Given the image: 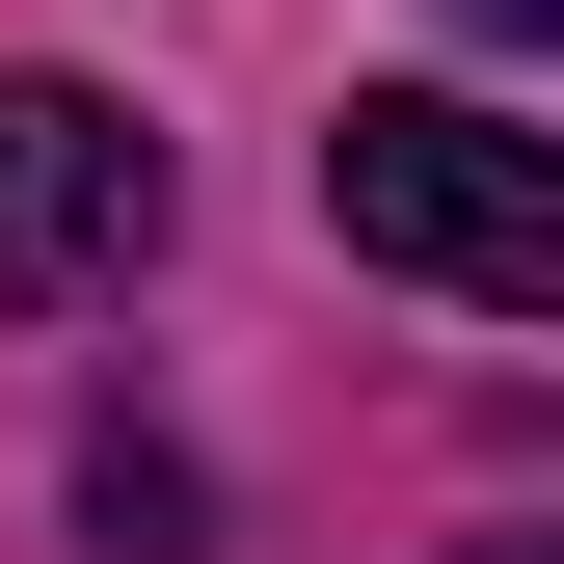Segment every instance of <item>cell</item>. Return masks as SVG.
I'll list each match as a JSON object with an SVG mask.
<instances>
[{"mask_svg":"<svg viewBox=\"0 0 564 564\" xmlns=\"http://www.w3.org/2000/svg\"><path fill=\"white\" fill-rule=\"evenodd\" d=\"M323 242L349 269H403V296H484V323H564V162L511 108H457V82H377L323 134Z\"/></svg>","mask_w":564,"mask_h":564,"instance_id":"obj_1","label":"cell"},{"mask_svg":"<svg viewBox=\"0 0 564 564\" xmlns=\"http://www.w3.org/2000/svg\"><path fill=\"white\" fill-rule=\"evenodd\" d=\"M162 269V134L108 82H0V296H108Z\"/></svg>","mask_w":564,"mask_h":564,"instance_id":"obj_2","label":"cell"},{"mask_svg":"<svg viewBox=\"0 0 564 564\" xmlns=\"http://www.w3.org/2000/svg\"><path fill=\"white\" fill-rule=\"evenodd\" d=\"M484 564H538V538H484Z\"/></svg>","mask_w":564,"mask_h":564,"instance_id":"obj_3","label":"cell"}]
</instances>
